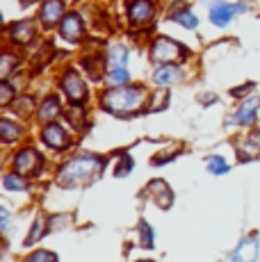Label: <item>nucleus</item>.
Instances as JSON below:
<instances>
[{"instance_id":"10","label":"nucleus","mask_w":260,"mask_h":262,"mask_svg":"<svg viewBox=\"0 0 260 262\" xmlns=\"http://www.w3.org/2000/svg\"><path fill=\"white\" fill-rule=\"evenodd\" d=\"M151 18H153L151 0H133L128 5V21L133 25H146Z\"/></svg>"},{"instance_id":"36","label":"nucleus","mask_w":260,"mask_h":262,"mask_svg":"<svg viewBox=\"0 0 260 262\" xmlns=\"http://www.w3.org/2000/svg\"><path fill=\"white\" fill-rule=\"evenodd\" d=\"M142 262H146V260H142Z\"/></svg>"},{"instance_id":"34","label":"nucleus","mask_w":260,"mask_h":262,"mask_svg":"<svg viewBox=\"0 0 260 262\" xmlns=\"http://www.w3.org/2000/svg\"><path fill=\"white\" fill-rule=\"evenodd\" d=\"M21 3H26V5H28V3H34V0H21Z\"/></svg>"},{"instance_id":"14","label":"nucleus","mask_w":260,"mask_h":262,"mask_svg":"<svg viewBox=\"0 0 260 262\" xmlns=\"http://www.w3.org/2000/svg\"><path fill=\"white\" fill-rule=\"evenodd\" d=\"M148 191L156 196V201L162 205V208H169V205H171L174 196H171V191H169L167 183H162V180H153V183L148 185Z\"/></svg>"},{"instance_id":"9","label":"nucleus","mask_w":260,"mask_h":262,"mask_svg":"<svg viewBox=\"0 0 260 262\" xmlns=\"http://www.w3.org/2000/svg\"><path fill=\"white\" fill-rule=\"evenodd\" d=\"M82 32H84V25L80 21L78 14H64L62 23H59V34H62L64 41H71V43H78L82 39Z\"/></svg>"},{"instance_id":"23","label":"nucleus","mask_w":260,"mask_h":262,"mask_svg":"<svg viewBox=\"0 0 260 262\" xmlns=\"http://www.w3.org/2000/svg\"><path fill=\"white\" fill-rule=\"evenodd\" d=\"M107 80L114 84V87H123V84H128L130 75L126 71V67H112L110 69V78Z\"/></svg>"},{"instance_id":"4","label":"nucleus","mask_w":260,"mask_h":262,"mask_svg":"<svg viewBox=\"0 0 260 262\" xmlns=\"http://www.w3.org/2000/svg\"><path fill=\"white\" fill-rule=\"evenodd\" d=\"M62 89H64V94L69 96V100H71L73 105H80V103H84V100L89 98L87 82H84L76 71H69L62 78Z\"/></svg>"},{"instance_id":"5","label":"nucleus","mask_w":260,"mask_h":262,"mask_svg":"<svg viewBox=\"0 0 260 262\" xmlns=\"http://www.w3.org/2000/svg\"><path fill=\"white\" fill-rule=\"evenodd\" d=\"M258 110H260V96H247V98L242 100V105H240V107L233 112L231 123H237V125H251V123H256Z\"/></svg>"},{"instance_id":"30","label":"nucleus","mask_w":260,"mask_h":262,"mask_svg":"<svg viewBox=\"0 0 260 262\" xmlns=\"http://www.w3.org/2000/svg\"><path fill=\"white\" fill-rule=\"evenodd\" d=\"M130 169H133V158L126 153L121 158V162H119V167H117V176H128L130 173Z\"/></svg>"},{"instance_id":"2","label":"nucleus","mask_w":260,"mask_h":262,"mask_svg":"<svg viewBox=\"0 0 260 262\" xmlns=\"http://www.w3.org/2000/svg\"><path fill=\"white\" fill-rule=\"evenodd\" d=\"M103 169V160L94 158V155H82V158H76L71 162H67L59 171V183L64 187H78V185H84L89 180H94Z\"/></svg>"},{"instance_id":"15","label":"nucleus","mask_w":260,"mask_h":262,"mask_svg":"<svg viewBox=\"0 0 260 262\" xmlns=\"http://www.w3.org/2000/svg\"><path fill=\"white\" fill-rule=\"evenodd\" d=\"M34 37V23L32 21H21L12 28V39L16 43H28Z\"/></svg>"},{"instance_id":"24","label":"nucleus","mask_w":260,"mask_h":262,"mask_svg":"<svg viewBox=\"0 0 260 262\" xmlns=\"http://www.w3.org/2000/svg\"><path fill=\"white\" fill-rule=\"evenodd\" d=\"M3 185H5L7 189H12V191H23V189L28 187L26 180L21 178V173H7V176L3 178Z\"/></svg>"},{"instance_id":"8","label":"nucleus","mask_w":260,"mask_h":262,"mask_svg":"<svg viewBox=\"0 0 260 262\" xmlns=\"http://www.w3.org/2000/svg\"><path fill=\"white\" fill-rule=\"evenodd\" d=\"M41 155H39V150L34 148H23L16 153V158H14V167H16V173L26 176V173H37L39 167H41Z\"/></svg>"},{"instance_id":"35","label":"nucleus","mask_w":260,"mask_h":262,"mask_svg":"<svg viewBox=\"0 0 260 262\" xmlns=\"http://www.w3.org/2000/svg\"><path fill=\"white\" fill-rule=\"evenodd\" d=\"M0 25H3V16H0Z\"/></svg>"},{"instance_id":"18","label":"nucleus","mask_w":260,"mask_h":262,"mask_svg":"<svg viewBox=\"0 0 260 262\" xmlns=\"http://www.w3.org/2000/svg\"><path fill=\"white\" fill-rule=\"evenodd\" d=\"M171 18H174L176 23H181L183 28H187V30H194V28L199 25V18L194 16V14L189 12L187 7H178V9H174V12H171Z\"/></svg>"},{"instance_id":"22","label":"nucleus","mask_w":260,"mask_h":262,"mask_svg":"<svg viewBox=\"0 0 260 262\" xmlns=\"http://www.w3.org/2000/svg\"><path fill=\"white\" fill-rule=\"evenodd\" d=\"M228 162L222 158V155H210L208 158V171L210 173H214V176H224V173H228Z\"/></svg>"},{"instance_id":"28","label":"nucleus","mask_w":260,"mask_h":262,"mask_svg":"<svg viewBox=\"0 0 260 262\" xmlns=\"http://www.w3.org/2000/svg\"><path fill=\"white\" fill-rule=\"evenodd\" d=\"M12 98H14V87H9L7 82L0 80V107L7 105V103H12Z\"/></svg>"},{"instance_id":"13","label":"nucleus","mask_w":260,"mask_h":262,"mask_svg":"<svg viewBox=\"0 0 260 262\" xmlns=\"http://www.w3.org/2000/svg\"><path fill=\"white\" fill-rule=\"evenodd\" d=\"M181 80V69L174 67V64H164V67H160L156 73H153V82L156 84H174Z\"/></svg>"},{"instance_id":"25","label":"nucleus","mask_w":260,"mask_h":262,"mask_svg":"<svg viewBox=\"0 0 260 262\" xmlns=\"http://www.w3.org/2000/svg\"><path fill=\"white\" fill-rule=\"evenodd\" d=\"M139 239H142V246H146V249H151L153 246V230L151 226H148V221H139Z\"/></svg>"},{"instance_id":"6","label":"nucleus","mask_w":260,"mask_h":262,"mask_svg":"<svg viewBox=\"0 0 260 262\" xmlns=\"http://www.w3.org/2000/svg\"><path fill=\"white\" fill-rule=\"evenodd\" d=\"M260 253V242L256 235H249L237 244V249L228 255V262H256Z\"/></svg>"},{"instance_id":"32","label":"nucleus","mask_w":260,"mask_h":262,"mask_svg":"<svg viewBox=\"0 0 260 262\" xmlns=\"http://www.w3.org/2000/svg\"><path fill=\"white\" fill-rule=\"evenodd\" d=\"M251 89H253V82H249V84H244V87H237V89H233V96H235V98H242V94H247V92H251Z\"/></svg>"},{"instance_id":"31","label":"nucleus","mask_w":260,"mask_h":262,"mask_svg":"<svg viewBox=\"0 0 260 262\" xmlns=\"http://www.w3.org/2000/svg\"><path fill=\"white\" fill-rule=\"evenodd\" d=\"M28 105H30V107H32V98H18L16 100V103H14V107H16V110H21V117H28Z\"/></svg>"},{"instance_id":"17","label":"nucleus","mask_w":260,"mask_h":262,"mask_svg":"<svg viewBox=\"0 0 260 262\" xmlns=\"http://www.w3.org/2000/svg\"><path fill=\"white\" fill-rule=\"evenodd\" d=\"M57 114H59L57 96H48V98L41 103V107H39V119H41V121H53Z\"/></svg>"},{"instance_id":"16","label":"nucleus","mask_w":260,"mask_h":262,"mask_svg":"<svg viewBox=\"0 0 260 262\" xmlns=\"http://www.w3.org/2000/svg\"><path fill=\"white\" fill-rule=\"evenodd\" d=\"M21 137V125L14 123V121H7V119H0V142L5 144H12Z\"/></svg>"},{"instance_id":"1","label":"nucleus","mask_w":260,"mask_h":262,"mask_svg":"<svg viewBox=\"0 0 260 262\" xmlns=\"http://www.w3.org/2000/svg\"><path fill=\"white\" fill-rule=\"evenodd\" d=\"M146 92L144 87H130V84H123V87H114L103 92L101 105L107 112L117 114V117H126V114H135L144 107L146 103Z\"/></svg>"},{"instance_id":"20","label":"nucleus","mask_w":260,"mask_h":262,"mask_svg":"<svg viewBox=\"0 0 260 262\" xmlns=\"http://www.w3.org/2000/svg\"><path fill=\"white\" fill-rule=\"evenodd\" d=\"M107 67L112 69V67H126V62H128V50L126 46H121V43H117V46H112L110 48V53H107Z\"/></svg>"},{"instance_id":"29","label":"nucleus","mask_w":260,"mask_h":262,"mask_svg":"<svg viewBox=\"0 0 260 262\" xmlns=\"http://www.w3.org/2000/svg\"><path fill=\"white\" fill-rule=\"evenodd\" d=\"M41 230H44V221L41 219H37L32 224V230H30V235H28V239H26V244L28 246H32L34 242H37L39 237H41Z\"/></svg>"},{"instance_id":"27","label":"nucleus","mask_w":260,"mask_h":262,"mask_svg":"<svg viewBox=\"0 0 260 262\" xmlns=\"http://www.w3.org/2000/svg\"><path fill=\"white\" fill-rule=\"evenodd\" d=\"M23 262H57V258H55V253H51V251H37V253H32Z\"/></svg>"},{"instance_id":"11","label":"nucleus","mask_w":260,"mask_h":262,"mask_svg":"<svg viewBox=\"0 0 260 262\" xmlns=\"http://www.w3.org/2000/svg\"><path fill=\"white\" fill-rule=\"evenodd\" d=\"M41 139H44V144L51 146V148H55V150H62V148H67L69 146L67 130H64L62 125H57V123H48L46 128H44V133H41Z\"/></svg>"},{"instance_id":"21","label":"nucleus","mask_w":260,"mask_h":262,"mask_svg":"<svg viewBox=\"0 0 260 262\" xmlns=\"http://www.w3.org/2000/svg\"><path fill=\"white\" fill-rule=\"evenodd\" d=\"M18 57L14 53H0V80L9 78V73L16 69Z\"/></svg>"},{"instance_id":"12","label":"nucleus","mask_w":260,"mask_h":262,"mask_svg":"<svg viewBox=\"0 0 260 262\" xmlns=\"http://www.w3.org/2000/svg\"><path fill=\"white\" fill-rule=\"evenodd\" d=\"M39 18H41V23L46 25V28H53V25H57L64 18V5H62V0H46V3H44V7H41V14H39Z\"/></svg>"},{"instance_id":"3","label":"nucleus","mask_w":260,"mask_h":262,"mask_svg":"<svg viewBox=\"0 0 260 262\" xmlns=\"http://www.w3.org/2000/svg\"><path fill=\"white\" fill-rule=\"evenodd\" d=\"M187 55V50L183 46H178L176 41H171L169 37H158L151 46V59L158 64H174V62H181V59Z\"/></svg>"},{"instance_id":"19","label":"nucleus","mask_w":260,"mask_h":262,"mask_svg":"<svg viewBox=\"0 0 260 262\" xmlns=\"http://www.w3.org/2000/svg\"><path fill=\"white\" fill-rule=\"evenodd\" d=\"M240 160L242 162H249V160H258L260 158V146H258V137L247 139L242 146H240Z\"/></svg>"},{"instance_id":"33","label":"nucleus","mask_w":260,"mask_h":262,"mask_svg":"<svg viewBox=\"0 0 260 262\" xmlns=\"http://www.w3.org/2000/svg\"><path fill=\"white\" fill-rule=\"evenodd\" d=\"M7 224H9V212L3 208V205H0V230L7 228Z\"/></svg>"},{"instance_id":"7","label":"nucleus","mask_w":260,"mask_h":262,"mask_svg":"<svg viewBox=\"0 0 260 262\" xmlns=\"http://www.w3.org/2000/svg\"><path fill=\"white\" fill-rule=\"evenodd\" d=\"M247 7H242V5H228L224 3V0H217V3L210 5V21L214 25H219V28H224V25H228L233 21V16L237 12H244Z\"/></svg>"},{"instance_id":"26","label":"nucleus","mask_w":260,"mask_h":262,"mask_svg":"<svg viewBox=\"0 0 260 262\" xmlns=\"http://www.w3.org/2000/svg\"><path fill=\"white\" fill-rule=\"evenodd\" d=\"M167 103H169V94L167 92H156L151 96V105H148V110L156 112V110H160V107H167Z\"/></svg>"}]
</instances>
